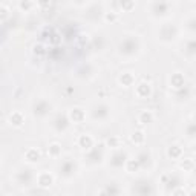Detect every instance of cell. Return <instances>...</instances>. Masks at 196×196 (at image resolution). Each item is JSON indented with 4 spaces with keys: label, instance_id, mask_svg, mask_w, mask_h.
I'll list each match as a JSON object with an SVG mask.
<instances>
[{
    "label": "cell",
    "instance_id": "1",
    "mask_svg": "<svg viewBox=\"0 0 196 196\" xmlns=\"http://www.w3.org/2000/svg\"><path fill=\"white\" fill-rule=\"evenodd\" d=\"M19 6L21 8V9H28V8H32L34 6V3H20Z\"/></svg>",
    "mask_w": 196,
    "mask_h": 196
}]
</instances>
